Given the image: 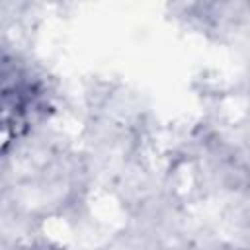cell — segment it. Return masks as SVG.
I'll list each match as a JSON object with an SVG mask.
<instances>
[{
  "instance_id": "obj_1",
  "label": "cell",
  "mask_w": 250,
  "mask_h": 250,
  "mask_svg": "<svg viewBox=\"0 0 250 250\" xmlns=\"http://www.w3.org/2000/svg\"><path fill=\"white\" fill-rule=\"evenodd\" d=\"M23 250H57V248H51L49 244H35V246H29V248H23Z\"/></svg>"
}]
</instances>
